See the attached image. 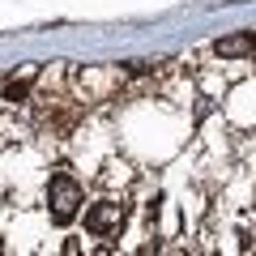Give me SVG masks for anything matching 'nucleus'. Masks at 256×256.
<instances>
[{"instance_id": "f257e3e1", "label": "nucleus", "mask_w": 256, "mask_h": 256, "mask_svg": "<svg viewBox=\"0 0 256 256\" xmlns=\"http://www.w3.org/2000/svg\"><path fill=\"white\" fill-rule=\"evenodd\" d=\"M82 205H86L82 180H77L73 171H52V180H47V218H52L56 226H68V222L82 214Z\"/></svg>"}, {"instance_id": "f03ea898", "label": "nucleus", "mask_w": 256, "mask_h": 256, "mask_svg": "<svg viewBox=\"0 0 256 256\" xmlns=\"http://www.w3.org/2000/svg\"><path fill=\"white\" fill-rule=\"evenodd\" d=\"M124 222H128V201L124 196H102V201L86 205V235H94V239L120 235Z\"/></svg>"}, {"instance_id": "7ed1b4c3", "label": "nucleus", "mask_w": 256, "mask_h": 256, "mask_svg": "<svg viewBox=\"0 0 256 256\" xmlns=\"http://www.w3.org/2000/svg\"><path fill=\"white\" fill-rule=\"evenodd\" d=\"M214 56H222V60H244V56H256V34L218 38V43H214Z\"/></svg>"}, {"instance_id": "20e7f679", "label": "nucleus", "mask_w": 256, "mask_h": 256, "mask_svg": "<svg viewBox=\"0 0 256 256\" xmlns=\"http://www.w3.org/2000/svg\"><path fill=\"white\" fill-rule=\"evenodd\" d=\"M248 214H252V222H256V201H252V210H248Z\"/></svg>"}]
</instances>
